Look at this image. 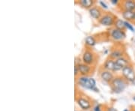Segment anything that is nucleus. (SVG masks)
Wrapping results in <instances>:
<instances>
[{"mask_svg": "<svg viewBox=\"0 0 135 111\" xmlns=\"http://www.w3.org/2000/svg\"><path fill=\"white\" fill-rule=\"evenodd\" d=\"M89 14L94 19L100 20L102 17V11L98 7H92L89 9Z\"/></svg>", "mask_w": 135, "mask_h": 111, "instance_id": "nucleus-11", "label": "nucleus"}, {"mask_svg": "<svg viewBox=\"0 0 135 111\" xmlns=\"http://www.w3.org/2000/svg\"><path fill=\"white\" fill-rule=\"evenodd\" d=\"M77 83L80 86H81L83 88H85V89H91V90H93V91L96 92L95 89L91 86V84L89 83V78H88L87 76H81V77H79L77 79Z\"/></svg>", "mask_w": 135, "mask_h": 111, "instance_id": "nucleus-5", "label": "nucleus"}, {"mask_svg": "<svg viewBox=\"0 0 135 111\" xmlns=\"http://www.w3.org/2000/svg\"><path fill=\"white\" fill-rule=\"evenodd\" d=\"M75 111H78V110H75Z\"/></svg>", "mask_w": 135, "mask_h": 111, "instance_id": "nucleus-28", "label": "nucleus"}, {"mask_svg": "<svg viewBox=\"0 0 135 111\" xmlns=\"http://www.w3.org/2000/svg\"><path fill=\"white\" fill-rule=\"evenodd\" d=\"M128 85V81L123 77H116L110 83L112 90L116 93H120L125 90Z\"/></svg>", "mask_w": 135, "mask_h": 111, "instance_id": "nucleus-1", "label": "nucleus"}, {"mask_svg": "<svg viewBox=\"0 0 135 111\" xmlns=\"http://www.w3.org/2000/svg\"><path fill=\"white\" fill-rule=\"evenodd\" d=\"M132 83H133V84H134V85H135V80H134V81H133V82H132Z\"/></svg>", "mask_w": 135, "mask_h": 111, "instance_id": "nucleus-26", "label": "nucleus"}, {"mask_svg": "<svg viewBox=\"0 0 135 111\" xmlns=\"http://www.w3.org/2000/svg\"><path fill=\"white\" fill-rule=\"evenodd\" d=\"M115 62H116V64H117L119 66H120L121 68H122V69L129 65V62H128V60L127 59L125 58L124 56H123V57H121V58L117 59Z\"/></svg>", "mask_w": 135, "mask_h": 111, "instance_id": "nucleus-15", "label": "nucleus"}, {"mask_svg": "<svg viewBox=\"0 0 135 111\" xmlns=\"http://www.w3.org/2000/svg\"><path fill=\"white\" fill-rule=\"evenodd\" d=\"M115 65V61L113 59H108L105 61L103 67L105 69V71H113V68Z\"/></svg>", "mask_w": 135, "mask_h": 111, "instance_id": "nucleus-13", "label": "nucleus"}, {"mask_svg": "<svg viewBox=\"0 0 135 111\" xmlns=\"http://www.w3.org/2000/svg\"><path fill=\"white\" fill-rule=\"evenodd\" d=\"M100 5H101L104 8H105V9H107V8H108V7L107 6L106 4H105L104 2H103L102 1H100Z\"/></svg>", "mask_w": 135, "mask_h": 111, "instance_id": "nucleus-21", "label": "nucleus"}, {"mask_svg": "<svg viewBox=\"0 0 135 111\" xmlns=\"http://www.w3.org/2000/svg\"><path fill=\"white\" fill-rule=\"evenodd\" d=\"M79 74H80V72H79V69L77 68V65H76L74 66V75H75V77H77Z\"/></svg>", "mask_w": 135, "mask_h": 111, "instance_id": "nucleus-20", "label": "nucleus"}, {"mask_svg": "<svg viewBox=\"0 0 135 111\" xmlns=\"http://www.w3.org/2000/svg\"><path fill=\"white\" fill-rule=\"evenodd\" d=\"M83 62L86 65H92L95 61V55L91 50H86L83 55Z\"/></svg>", "mask_w": 135, "mask_h": 111, "instance_id": "nucleus-6", "label": "nucleus"}, {"mask_svg": "<svg viewBox=\"0 0 135 111\" xmlns=\"http://www.w3.org/2000/svg\"><path fill=\"white\" fill-rule=\"evenodd\" d=\"M77 102L78 105L83 110H89L92 107V104H91L90 102L86 98H82V97H79L77 99Z\"/></svg>", "mask_w": 135, "mask_h": 111, "instance_id": "nucleus-8", "label": "nucleus"}, {"mask_svg": "<svg viewBox=\"0 0 135 111\" xmlns=\"http://www.w3.org/2000/svg\"><path fill=\"white\" fill-rule=\"evenodd\" d=\"M77 68L79 69V72L80 74H81V76H87L91 72V66L86 65L85 63H79L77 64Z\"/></svg>", "mask_w": 135, "mask_h": 111, "instance_id": "nucleus-7", "label": "nucleus"}, {"mask_svg": "<svg viewBox=\"0 0 135 111\" xmlns=\"http://www.w3.org/2000/svg\"><path fill=\"white\" fill-rule=\"evenodd\" d=\"M94 111H101V107H100V106L98 105V106L95 107L94 108Z\"/></svg>", "mask_w": 135, "mask_h": 111, "instance_id": "nucleus-23", "label": "nucleus"}, {"mask_svg": "<svg viewBox=\"0 0 135 111\" xmlns=\"http://www.w3.org/2000/svg\"><path fill=\"white\" fill-rule=\"evenodd\" d=\"M122 17L126 20L128 22V21H133L134 18V11H122Z\"/></svg>", "mask_w": 135, "mask_h": 111, "instance_id": "nucleus-14", "label": "nucleus"}, {"mask_svg": "<svg viewBox=\"0 0 135 111\" xmlns=\"http://www.w3.org/2000/svg\"><path fill=\"white\" fill-rule=\"evenodd\" d=\"M115 28L118 29H120V30H125L126 29V21L122 20L121 19H116V22H115Z\"/></svg>", "mask_w": 135, "mask_h": 111, "instance_id": "nucleus-17", "label": "nucleus"}, {"mask_svg": "<svg viewBox=\"0 0 135 111\" xmlns=\"http://www.w3.org/2000/svg\"><path fill=\"white\" fill-rule=\"evenodd\" d=\"M79 4L83 6L85 8H92L94 5V1L92 0H80L79 2Z\"/></svg>", "mask_w": 135, "mask_h": 111, "instance_id": "nucleus-16", "label": "nucleus"}, {"mask_svg": "<svg viewBox=\"0 0 135 111\" xmlns=\"http://www.w3.org/2000/svg\"><path fill=\"white\" fill-rule=\"evenodd\" d=\"M85 42H86V44L88 45L89 47H93L96 44V41L95 38L93 36H88L86 38V40H85Z\"/></svg>", "mask_w": 135, "mask_h": 111, "instance_id": "nucleus-18", "label": "nucleus"}, {"mask_svg": "<svg viewBox=\"0 0 135 111\" xmlns=\"http://www.w3.org/2000/svg\"><path fill=\"white\" fill-rule=\"evenodd\" d=\"M111 2H112L113 4H114V5H117V4L119 3V1H118V0H112Z\"/></svg>", "mask_w": 135, "mask_h": 111, "instance_id": "nucleus-24", "label": "nucleus"}, {"mask_svg": "<svg viewBox=\"0 0 135 111\" xmlns=\"http://www.w3.org/2000/svg\"><path fill=\"white\" fill-rule=\"evenodd\" d=\"M116 20L115 19V17L112 14H106L103 15L101 18L99 20V23L103 26H111L112 25L115 23Z\"/></svg>", "mask_w": 135, "mask_h": 111, "instance_id": "nucleus-3", "label": "nucleus"}, {"mask_svg": "<svg viewBox=\"0 0 135 111\" xmlns=\"http://www.w3.org/2000/svg\"><path fill=\"white\" fill-rule=\"evenodd\" d=\"M122 11H135V1L126 0L122 3Z\"/></svg>", "mask_w": 135, "mask_h": 111, "instance_id": "nucleus-9", "label": "nucleus"}, {"mask_svg": "<svg viewBox=\"0 0 135 111\" xmlns=\"http://www.w3.org/2000/svg\"><path fill=\"white\" fill-rule=\"evenodd\" d=\"M106 111H118L116 109H115L114 107H108Z\"/></svg>", "mask_w": 135, "mask_h": 111, "instance_id": "nucleus-22", "label": "nucleus"}, {"mask_svg": "<svg viewBox=\"0 0 135 111\" xmlns=\"http://www.w3.org/2000/svg\"><path fill=\"white\" fill-rule=\"evenodd\" d=\"M110 36L111 38L115 41H121L126 38V35L125 31L115 28L111 30Z\"/></svg>", "mask_w": 135, "mask_h": 111, "instance_id": "nucleus-4", "label": "nucleus"}, {"mask_svg": "<svg viewBox=\"0 0 135 111\" xmlns=\"http://www.w3.org/2000/svg\"><path fill=\"white\" fill-rule=\"evenodd\" d=\"M122 77L126 79L128 82H133L135 80V71L134 68H132V66L128 65V66H126L122 70Z\"/></svg>", "mask_w": 135, "mask_h": 111, "instance_id": "nucleus-2", "label": "nucleus"}, {"mask_svg": "<svg viewBox=\"0 0 135 111\" xmlns=\"http://www.w3.org/2000/svg\"><path fill=\"white\" fill-rule=\"evenodd\" d=\"M100 76H101V79L107 83H111L112 80L114 79L113 73L111 72V71H101Z\"/></svg>", "mask_w": 135, "mask_h": 111, "instance_id": "nucleus-10", "label": "nucleus"}, {"mask_svg": "<svg viewBox=\"0 0 135 111\" xmlns=\"http://www.w3.org/2000/svg\"><path fill=\"white\" fill-rule=\"evenodd\" d=\"M123 111H130V110H128V109H126L125 110H123Z\"/></svg>", "mask_w": 135, "mask_h": 111, "instance_id": "nucleus-27", "label": "nucleus"}, {"mask_svg": "<svg viewBox=\"0 0 135 111\" xmlns=\"http://www.w3.org/2000/svg\"><path fill=\"white\" fill-rule=\"evenodd\" d=\"M126 29H129L130 31H131V32H134V28L133 27V26L131 24V23H129L128 21H126Z\"/></svg>", "mask_w": 135, "mask_h": 111, "instance_id": "nucleus-19", "label": "nucleus"}, {"mask_svg": "<svg viewBox=\"0 0 135 111\" xmlns=\"http://www.w3.org/2000/svg\"><path fill=\"white\" fill-rule=\"evenodd\" d=\"M134 23H135V11H134Z\"/></svg>", "mask_w": 135, "mask_h": 111, "instance_id": "nucleus-25", "label": "nucleus"}, {"mask_svg": "<svg viewBox=\"0 0 135 111\" xmlns=\"http://www.w3.org/2000/svg\"><path fill=\"white\" fill-rule=\"evenodd\" d=\"M123 50L122 48H116L112 50V52L110 54V59H117L123 57Z\"/></svg>", "mask_w": 135, "mask_h": 111, "instance_id": "nucleus-12", "label": "nucleus"}]
</instances>
